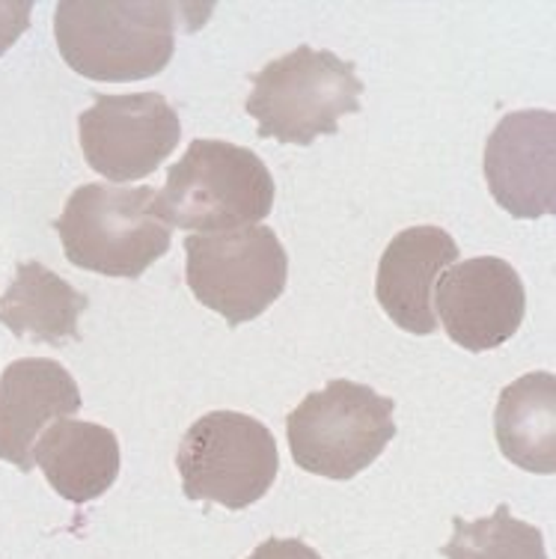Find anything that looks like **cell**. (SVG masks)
Wrapping results in <instances>:
<instances>
[{
    "label": "cell",
    "instance_id": "obj_1",
    "mask_svg": "<svg viewBox=\"0 0 556 559\" xmlns=\"http://www.w3.org/2000/svg\"><path fill=\"white\" fill-rule=\"evenodd\" d=\"M185 7L167 0H60L57 48L69 69L90 81H143L173 60Z\"/></svg>",
    "mask_w": 556,
    "mask_h": 559
},
{
    "label": "cell",
    "instance_id": "obj_2",
    "mask_svg": "<svg viewBox=\"0 0 556 559\" xmlns=\"http://www.w3.org/2000/svg\"><path fill=\"white\" fill-rule=\"evenodd\" d=\"M271 209V170L257 152L229 140H193L155 197L161 221L205 236L259 224Z\"/></svg>",
    "mask_w": 556,
    "mask_h": 559
},
{
    "label": "cell",
    "instance_id": "obj_3",
    "mask_svg": "<svg viewBox=\"0 0 556 559\" xmlns=\"http://www.w3.org/2000/svg\"><path fill=\"white\" fill-rule=\"evenodd\" d=\"M155 197L152 185H81L54 221L66 259L102 277L138 280L173 241V226L155 212Z\"/></svg>",
    "mask_w": 556,
    "mask_h": 559
},
{
    "label": "cell",
    "instance_id": "obj_4",
    "mask_svg": "<svg viewBox=\"0 0 556 559\" xmlns=\"http://www.w3.org/2000/svg\"><path fill=\"white\" fill-rule=\"evenodd\" d=\"M364 84L352 60L298 45L253 75L245 110L259 122V138L310 146L336 134L340 119L360 110Z\"/></svg>",
    "mask_w": 556,
    "mask_h": 559
},
{
    "label": "cell",
    "instance_id": "obj_5",
    "mask_svg": "<svg viewBox=\"0 0 556 559\" xmlns=\"http://www.w3.org/2000/svg\"><path fill=\"white\" fill-rule=\"evenodd\" d=\"M397 402L378 390L336 378L286 417L292 459L300 471L348 483L381 459L397 438Z\"/></svg>",
    "mask_w": 556,
    "mask_h": 559
},
{
    "label": "cell",
    "instance_id": "obj_6",
    "mask_svg": "<svg viewBox=\"0 0 556 559\" xmlns=\"http://www.w3.org/2000/svg\"><path fill=\"white\" fill-rule=\"evenodd\" d=\"M176 467L188 500L241 512L262 500L277 479V441L265 423L250 414L212 411L182 435Z\"/></svg>",
    "mask_w": 556,
    "mask_h": 559
},
{
    "label": "cell",
    "instance_id": "obj_7",
    "mask_svg": "<svg viewBox=\"0 0 556 559\" xmlns=\"http://www.w3.org/2000/svg\"><path fill=\"white\" fill-rule=\"evenodd\" d=\"M185 280L193 298L229 328L253 322L277 301L289 280V253L271 226L185 238Z\"/></svg>",
    "mask_w": 556,
    "mask_h": 559
},
{
    "label": "cell",
    "instance_id": "obj_8",
    "mask_svg": "<svg viewBox=\"0 0 556 559\" xmlns=\"http://www.w3.org/2000/svg\"><path fill=\"white\" fill-rule=\"evenodd\" d=\"M78 138L98 176L126 185L146 179L167 162L179 146L182 122L161 93L96 96L78 117Z\"/></svg>",
    "mask_w": 556,
    "mask_h": 559
},
{
    "label": "cell",
    "instance_id": "obj_9",
    "mask_svg": "<svg viewBox=\"0 0 556 559\" xmlns=\"http://www.w3.org/2000/svg\"><path fill=\"white\" fill-rule=\"evenodd\" d=\"M524 312V280L506 259H468L450 265L435 283L438 324L464 352H492L509 343Z\"/></svg>",
    "mask_w": 556,
    "mask_h": 559
},
{
    "label": "cell",
    "instance_id": "obj_10",
    "mask_svg": "<svg viewBox=\"0 0 556 559\" xmlns=\"http://www.w3.org/2000/svg\"><path fill=\"white\" fill-rule=\"evenodd\" d=\"M485 182L497 203L521 221L556 212V114H506L485 143Z\"/></svg>",
    "mask_w": 556,
    "mask_h": 559
},
{
    "label": "cell",
    "instance_id": "obj_11",
    "mask_svg": "<svg viewBox=\"0 0 556 559\" xmlns=\"http://www.w3.org/2000/svg\"><path fill=\"white\" fill-rule=\"evenodd\" d=\"M81 411V388L60 360L22 357L0 376V462L31 474L33 447L57 419Z\"/></svg>",
    "mask_w": 556,
    "mask_h": 559
},
{
    "label": "cell",
    "instance_id": "obj_12",
    "mask_svg": "<svg viewBox=\"0 0 556 559\" xmlns=\"http://www.w3.org/2000/svg\"><path fill=\"white\" fill-rule=\"evenodd\" d=\"M459 245L440 226H407L402 229L378 262L375 298L390 322L414 336L438 331L435 316V283L456 265Z\"/></svg>",
    "mask_w": 556,
    "mask_h": 559
},
{
    "label": "cell",
    "instance_id": "obj_13",
    "mask_svg": "<svg viewBox=\"0 0 556 559\" xmlns=\"http://www.w3.org/2000/svg\"><path fill=\"white\" fill-rule=\"evenodd\" d=\"M48 485L69 503H90L114 488L122 467L119 438L107 426L86 419H57L33 447Z\"/></svg>",
    "mask_w": 556,
    "mask_h": 559
},
{
    "label": "cell",
    "instance_id": "obj_14",
    "mask_svg": "<svg viewBox=\"0 0 556 559\" xmlns=\"http://www.w3.org/2000/svg\"><path fill=\"white\" fill-rule=\"evenodd\" d=\"M86 307L90 298L57 271L45 269L43 262H22L0 295V324L22 340L31 336L60 348L81 340L78 322Z\"/></svg>",
    "mask_w": 556,
    "mask_h": 559
},
{
    "label": "cell",
    "instance_id": "obj_15",
    "mask_svg": "<svg viewBox=\"0 0 556 559\" xmlns=\"http://www.w3.org/2000/svg\"><path fill=\"white\" fill-rule=\"evenodd\" d=\"M494 435L506 459L530 474H556V376L527 372L504 388Z\"/></svg>",
    "mask_w": 556,
    "mask_h": 559
},
{
    "label": "cell",
    "instance_id": "obj_16",
    "mask_svg": "<svg viewBox=\"0 0 556 559\" xmlns=\"http://www.w3.org/2000/svg\"><path fill=\"white\" fill-rule=\"evenodd\" d=\"M443 559H547L542 530L497 506L488 518H452V536L440 548Z\"/></svg>",
    "mask_w": 556,
    "mask_h": 559
},
{
    "label": "cell",
    "instance_id": "obj_17",
    "mask_svg": "<svg viewBox=\"0 0 556 559\" xmlns=\"http://www.w3.org/2000/svg\"><path fill=\"white\" fill-rule=\"evenodd\" d=\"M33 0H0V55H7L31 27Z\"/></svg>",
    "mask_w": 556,
    "mask_h": 559
},
{
    "label": "cell",
    "instance_id": "obj_18",
    "mask_svg": "<svg viewBox=\"0 0 556 559\" xmlns=\"http://www.w3.org/2000/svg\"><path fill=\"white\" fill-rule=\"evenodd\" d=\"M247 559H321V554L300 538H265Z\"/></svg>",
    "mask_w": 556,
    "mask_h": 559
}]
</instances>
